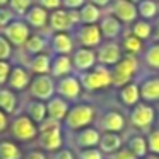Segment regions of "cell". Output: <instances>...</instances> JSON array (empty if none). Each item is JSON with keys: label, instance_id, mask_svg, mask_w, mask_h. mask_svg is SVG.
<instances>
[{"label": "cell", "instance_id": "obj_29", "mask_svg": "<svg viewBox=\"0 0 159 159\" xmlns=\"http://www.w3.org/2000/svg\"><path fill=\"white\" fill-rule=\"evenodd\" d=\"M140 94L145 99H159V79H149L142 84Z\"/></svg>", "mask_w": 159, "mask_h": 159}, {"label": "cell", "instance_id": "obj_22", "mask_svg": "<svg viewBox=\"0 0 159 159\" xmlns=\"http://www.w3.org/2000/svg\"><path fill=\"white\" fill-rule=\"evenodd\" d=\"M115 14L121 19V21H134L137 11H135L134 4L128 2V0H118L115 4Z\"/></svg>", "mask_w": 159, "mask_h": 159}, {"label": "cell", "instance_id": "obj_30", "mask_svg": "<svg viewBox=\"0 0 159 159\" xmlns=\"http://www.w3.org/2000/svg\"><path fill=\"white\" fill-rule=\"evenodd\" d=\"M101 33H103L106 38H115V36L120 33V22L115 17H106L101 22Z\"/></svg>", "mask_w": 159, "mask_h": 159}, {"label": "cell", "instance_id": "obj_39", "mask_svg": "<svg viewBox=\"0 0 159 159\" xmlns=\"http://www.w3.org/2000/svg\"><path fill=\"white\" fill-rule=\"evenodd\" d=\"M147 62L151 67H156L159 69V45H154L147 53Z\"/></svg>", "mask_w": 159, "mask_h": 159}, {"label": "cell", "instance_id": "obj_43", "mask_svg": "<svg viewBox=\"0 0 159 159\" xmlns=\"http://www.w3.org/2000/svg\"><path fill=\"white\" fill-rule=\"evenodd\" d=\"M39 5H41L43 9H52V11H57V9L62 5V0H39Z\"/></svg>", "mask_w": 159, "mask_h": 159}, {"label": "cell", "instance_id": "obj_6", "mask_svg": "<svg viewBox=\"0 0 159 159\" xmlns=\"http://www.w3.org/2000/svg\"><path fill=\"white\" fill-rule=\"evenodd\" d=\"M108 84H111V74L104 67H96L80 75V86L87 91H96L99 87H106Z\"/></svg>", "mask_w": 159, "mask_h": 159}, {"label": "cell", "instance_id": "obj_48", "mask_svg": "<svg viewBox=\"0 0 159 159\" xmlns=\"http://www.w3.org/2000/svg\"><path fill=\"white\" fill-rule=\"evenodd\" d=\"M55 159H74L72 152L67 151V149H62V151H58V154L55 156Z\"/></svg>", "mask_w": 159, "mask_h": 159}, {"label": "cell", "instance_id": "obj_41", "mask_svg": "<svg viewBox=\"0 0 159 159\" xmlns=\"http://www.w3.org/2000/svg\"><path fill=\"white\" fill-rule=\"evenodd\" d=\"M80 159H103V156H101V151L91 147V149H84L80 152Z\"/></svg>", "mask_w": 159, "mask_h": 159}, {"label": "cell", "instance_id": "obj_8", "mask_svg": "<svg viewBox=\"0 0 159 159\" xmlns=\"http://www.w3.org/2000/svg\"><path fill=\"white\" fill-rule=\"evenodd\" d=\"M31 84V75H29V70H26L21 65H14L11 70V75L7 79V87L12 91H22L26 87H29Z\"/></svg>", "mask_w": 159, "mask_h": 159}, {"label": "cell", "instance_id": "obj_44", "mask_svg": "<svg viewBox=\"0 0 159 159\" xmlns=\"http://www.w3.org/2000/svg\"><path fill=\"white\" fill-rule=\"evenodd\" d=\"M62 5H65L67 11H77L84 5V0H62Z\"/></svg>", "mask_w": 159, "mask_h": 159}, {"label": "cell", "instance_id": "obj_23", "mask_svg": "<svg viewBox=\"0 0 159 159\" xmlns=\"http://www.w3.org/2000/svg\"><path fill=\"white\" fill-rule=\"evenodd\" d=\"M46 39L43 38V36H39V34H31L29 36V39L26 41V45H24V50H26V53H29V55H41L43 52L46 50Z\"/></svg>", "mask_w": 159, "mask_h": 159}, {"label": "cell", "instance_id": "obj_9", "mask_svg": "<svg viewBox=\"0 0 159 159\" xmlns=\"http://www.w3.org/2000/svg\"><path fill=\"white\" fill-rule=\"evenodd\" d=\"M80 80L75 79L72 75H67V77H62L57 84V93L58 96H62L63 99H75L79 98L80 94Z\"/></svg>", "mask_w": 159, "mask_h": 159}, {"label": "cell", "instance_id": "obj_46", "mask_svg": "<svg viewBox=\"0 0 159 159\" xmlns=\"http://www.w3.org/2000/svg\"><path fill=\"white\" fill-rule=\"evenodd\" d=\"M7 127H9V118H7V115H5L4 111L0 110V134L7 130Z\"/></svg>", "mask_w": 159, "mask_h": 159}, {"label": "cell", "instance_id": "obj_12", "mask_svg": "<svg viewBox=\"0 0 159 159\" xmlns=\"http://www.w3.org/2000/svg\"><path fill=\"white\" fill-rule=\"evenodd\" d=\"M48 17H50V14H48L46 9H43L41 5H33V7L26 12L24 22L28 26H31V28L41 29V28H45V26H46Z\"/></svg>", "mask_w": 159, "mask_h": 159}, {"label": "cell", "instance_id": "obj_49", "mask_svg": "<svg viewBox=\"0 0 159 159\" xmlns=\"http://www.w3.org/2000/svg\"><path fill=\"white\" fill-rule=\"evenodd\" d=\"M93 2H94L96 5H106L108 2H110V0H93Z\"/></svg>", "mask_w": 159, "mask_h": 159}, {"label": "cell", "instance_id": "obj_38", "mask_svg": "<svg viewBox=\"0 0 159 159\" xmlns=\"http://www.w3.org/2000/svg\"><path fill=\"white\" fill-rule=\"evenodd\" d=\"M11 70H12V65L5 60H0V86L7 84V79L11 75Z\"/></svg>", "mask_w": 159, "mask_h": 159}, {"label": "cell", "instance_id": "obj_27", "mask_svg": "<svg viewBox=\"0 0 159 159\" xmlns=\"http://www.w3.org/2000/svg\"><path fill=\"white\" fill-rule=\"evenodd\" d=\"M79 16H80V22H84V24H94L99 19L101 12L94 4H84L82 9L79 11Z\"/></svg>", "mask_w": 159, "mask_h": 159}, {"label": "cell", "instance_id": "obj_50", "mask_svg": "<svg viewBox=\"0 0 159 159\" xmlns=\"http://www.w3.org/2000/svg\"><path fill=\"white\" fill-rule=\"evenodd\" d=\"M5 5H9V0H0V7H5Z\"/></svg>", "mask_w": 159, "mask_h": 159}, {"label": "cell", "instance_id": "obj_52", "mask_svg": "<svg viewBox=\"0 0 159 159\" xmlns=\"http://www.w3.org/2000/svg\"><path fill=\"white\" fill-rule=\"evenodd\" d=\"M157 38H159V28H157Z\"/></svg>", "mask_w": 159, "mask_h": 159}, {"label": "cell", "instance_id": "obj_10", "mask_svg": "<svg viewBox=\"0 0 159 159\" xmlns=\"http://www.w3.org/2000/svg\"><path fill=\"white\" fill-rule=\"evenodd\" d=\"M48 22H50V28L57 33H65L74 26L72 19H70V12L63 11V9L52 11V14H50V17H48Z\"/></svg>", "mask_w": 159, "mask_h": 159}, {"label": "cell", "instance_id": "obj_32", "mask_svg": "<svg viewBox=\"0 0 159 159\" xmlns=\"http://www.w3.org/2000/svg\"><path fill=\"white\" fill-rule=\"evenodd\" d=\"M31 7H33V0H9V9L16 16H22L24 17L26 12Z\"/></svg>", "mask_w": 159, "mask_h": 159}, {"label": "cell", "instance_id": "obj_34", "mask_svg": "<svg viewBox=\"0 0 159 159\" xmlns=\"http://www.w3.org/2000/svg\"><path fill=\"white\" fill-rule=\"evenodd\" d=\"M139 11H140L142 17H154V16H156V11H157V7H156V4L152 2V0H142V2H140V7H139Z\"/></svg>", "mask_w": 159, "mask_h": 159}, {"label": "cell", "instance_id": "obj_28", "mask_svg": "<svg viewBox=\"0 0 159 159\" xmlns=\"http://www.w3.org/2000/svg\"><path fill=\"white\" fill-rule=\"evenodd\" d=\"M103 128H106V130H110V132L121 130V128H123V118H121V115L115 113V111L108 113L106 116L103 118Z\"/></svg>", "mask_w": 159, "mask_h": 159}, {"label": "cell", "instance_id": "obj_14", "mask_svg": "<svg viewBox=\"0 0 159 159\" xmlns=\"http://www.w3.org/2000/svg\"><path fill=\"white\" fill-rule=\"evenodd\" d=\"M94 62H96V55H94L91 50H87V48L77 50V52L74 53V58H72L74 67H75L77 70H80V72L93 69Z\"/></svg>", "mask_w": 159, "mask_h": 159}, {"label": "cell", "instance_id": "obj_42", "mask_svg": "<svg viewBox=\"0 0 159 159\" xmlns=\"http://www.w3.org/2000/svg\"><path fill=\"white\" fill-rule=\"evenodd\" d=\"M149 147H151L152 152H157L159 154V130L151 134V137H149Z\"/></svg>", "mask_w": 159, "mask_h": 159}, {"label": "cell", "instance_id": "obj_2", "mask_svg": "<svg viewBox=\"0 0 159 159\" xmlns=\"http://www.w3.org/2000/svg\"><path fill=\"white\" fill-rule=\"evenodd\" d=\"M57 93V86L53 82V79L45 74V75H36L31 79V84H29V94H31L34 99L38 101H50Z\"/></svg>", "mask_w": 159, "mask_h": 159}, {"label": "cell", "instance_id": "obj_17", "mask_svg": "<svg viewBox=\"0 0 159 159\" xmlns=\"http://www.w3.org/2000/svg\"><path fill=\"white\" fill-rule=\"evenodd\" d=\"M28 69L31 70L36 75H45L52 70V58H50L46 53H41V55H34L28 63Z\"/></svg>", "mask_w": 159, "mask_h": 159}, {"label": "cell", "instance_id": "obj_37", "mask_svg": "<svg viewBox=\"0 0 159 159\" xmlns=\"http://www.w3.org/2000/svg\"><path fill=\"white\" fill-rule=\"evenodd\" d=\"M12 21H14V12H12L11 9L0 7V29L7 28Z\"/></svg>", "mask_w": 159, "mask_h": 159}, {"label": "cell", "instance_id": "obj_20", "mask_svg": "<svg viewBox=\"0 0 159 159\" xmlns=\"http://www.w3.org/2000/svg\"><path fill=\"white\" fill-rule=\"evenodd\" d=\"M120 48H118L116 45H113V43H110V45H104L101 46L99 53H98V60H99L101 63H104V65H113V63H118L120 62Z\"/></svg>", "mask_w": 159, "mask_h": 159}, {"label": "cell", "instance_id": "obj_26", "mask_svg": "<svg viewBox=\"0 0 159 159\" xmlns=\"http://www.w3.org/2000/svg\"><path fill=\"white\" fill-rule=\"evenodd\" d=\"M121 145V139L115 132H108L99 139V147L103 152H115Z\"/></svg>", "mask_w": 159, "mask_h": 159}, {"label": "cell", "instance_id": "obj_24", "mask_svg": "<svg viewBox=\"0 0 159 159\" xmlns=\"http://www.w3.org/2000/svg\"><path fill=\"white\" fill-rule=\"evenodd\" d=\"M0 159H22V151L12 140H0Z\"/></svg>", "mask_w": 159, "mask_h": 159}, {"label": "cell", "instance_id": "obj_3", "mask_svg": "<svg viewBox=\"0 0 159 159\" xmlns=\"http://www.w3.org/2000/svg\"><path fill=\"white\" fill-rule=\"evenodd\" d=\"M11 134L14 135L17 140L26 142V140H33L39 132H38V125H36L26 113H22V115H17V116L12 120Z\"/></svg>", "mask_w": 159, "mask_h": 159}, {"label": "cell", "instance_id": "obj_1", "mask_svg": "<svg viewBox=\"0 0 159 159\" xmlns=\"http://www.w3.org/2000/svg\"><path fill=\"white\" fill-rule=\"evenodd\" d=\"M39 132V144L46 151H58L62 147V130H60V121L46 118L41 125H38Z\"/></svg>", "mask_w": 159, "mask_h": 159}, {"label": "cell", "instance_id": "obj_47", "mask_svg": "<svg viewBox=\"0 0 159 159\" xmlns=\"http://www.w3.org/2000/svg\"><path fill=\"white\" fill-rule=\"evenodd\" d=\"M24 159H46V156L41 151H29Z\"/></svg>", "mask_w": 159, "mask_h": 159}, {"label": "cell", "instance_id": "obj_45", "mask_svg": "<svg viewBox=\"0 0 159 159\" xmlns=\"http://www.w3.org/2000/svg\"><path fill=\"white\" fill-rule=\"evenodd\" d=\"M135 157H137V156H135L132 151H128V149L118 151L116 154H115V159H135Z\"/></svg>", "mask_w": 159, "mask_h": 159}, {"label": "cell", "instance_id": "obj_16", "mask_svg": "<svg viewBox=\"0 0 159 159\" xmlns=\"http://www.w3.org/2000/svg\"><path fill=\"white\" fill-rule=\"evenodd\" d=\"M72 60L69 58V55H57L55 58L52 60V75L53 77H67L70 72H72Z\"/></svg>", "mask_w": 159, "mask_h": 159}, {"label": "cell", "instance_id": "obj_31", "mask_svg": "<svg viewBox=\"0 0 159 159\" xmlns=\"http://www.w3.org/2000/svg\"><path fill=\"white\" fill-rule=\"evenodd\" d=\"M139 98H140V89H139V86H135V84H128V86H125L123 91H121V99L127 104H135L139 101Z\"/></svg>", "mask_w": 159, "mask_h": 159}, {"label": "cell", "instance_id": "obj_51", "mask_svg": "<svg viewBox=\"0 0 159 159\" xmlns=\"http://www.w3.org/2000/svg\"><path fill=\"white\" fill-rule=\"evenodd\" d=\"M145 159H159L157 156H149V157H145Z\"/></svg>", "mask_w": 159, "mask_h": 159}, {"label": "cell", "instance_id": "obj_11", "mask_svg": "<svg viewBox=\"0 0 159 159\" xmlns=\"http://www.w3.org/2000/svg\"><path fill=\"white\" fill-rule=\"evenodd\" d=\"M46 113H48L50 120L62 121L65 120L67 113H69V104L62 96H53L50 101H46Z\"/></svg>", "mask_w": 159, "mask_h": 159}, {"label": "cell", "instance_id": "obj_7", "mask_svg": "<svg viewBox=\"0 0 159 159\" xmlns=\"http://www.w3.org/2000/svg\"><path fill=\"white\" fill-rule=\"evenodd\" d=\"M135 69H137V62H135L134 57L132 55L125 57V58L120 60V62L116 63V67H115L113 74H111V82H115L116 86H125V84L128 82V79L134 75Z\"/></svg>", "mask_w": 159, "mask_h": 159}, {"label": "cell", "instance_id": "obj_35", "mask_svg": "<svg viewBox=\"0 0 159 159\" xmlns=\"http://www.w3.org/2000/svg\"><path fill=\"white\" fill-rule=\"evenodd\" d=\"M130 151L134 152L137 157H140V156H144L145 154V151H147V147H145V140L142 137H135V139H132V142H130Z\"/></svg>", "mask_w": 159, "mask_h": 159}, {"label": "cell", "instance_id": "obj_33", "mask_svg": "<svg viewBox=\"0 0 159 159\" xmlns=\"http://www.w3.org/2000/svg\"><path fill=\"white\" fill-rule=\"evenodd\" d=\"M11 57H12V45L9 43V39L4 34H0V60L9 62Z\"/></svg>", "mask_w": 159, "mask_h": 159}, {"label": "cell", "instance_id": "obj_4", "mask_svg": "<svg viewBox=\"0 0 159 159\" xmlns=\"http://www.w3.org/2000/svg\"><path fill=\"white\" fill-rule=\"evenodd\" d=\"M94 120V110L89 104H77V106L70 108L69 113L65 116V125L70 130H77V128H84Z\"/></svg>", "mask_w": 159, "mask_h": 159}, {"label": "cell", "instance_id": "obj_13", "mask_svg": "<svg viewBox=\"0 0 159 159\" xmlns=\"http://www.w3.org/2000/svg\"><path fill=\"white\" fill-rule=\"evenodd\" d=\"M79 41L82 43L86 48L89 46H96L101 41V29L96 24H84L79 29Z\"/></svg>", "mask_w": 159, "mask_h": 159}, {"label": "cell", "instance_id": "obj_19", "mask_svg": "<svg viewBox=\"0 0 159 159\" xmlns=\"http://www.w3.org/2000/svg\"><path fill=\"white\" fill-rule=\"evenodd\" d=\"M0 110L5 115L16 113L17 110V96L9 87H0Z\"/></svg>", "mask_w": 159, "mask_h": 159}, {"label": "cell", "instance_id": "obj_40", "mask_svg": "<svg viewBox=\"0 0 159 159\" xmlns=\"http://www.w3.org/2000/svg\"><path fill=\"white\" fill-rule=\"evenodd\" d=\"M125 48L130 53H137L139 50H140V39H139L137 36H128V38L125 39Z\"/></svg>", "mask_w": 159, "mask_h": 159}, {"label": "cell", "instance_id": "obj_25", "mask_svg": "<svg viewBox=\"0 0 159 159\" xmlns=\"http://www.w3.org/2000/svg\"><path fill=\"white\" fill-rule=\"evenodd\" d=\"M99 139L101 137H99V134H98V130H94V128H86V130H82L77 135V144H79L80 147L91 149V147L99 144Z\"/></svg>", "mask_w": 159, "mask_h": 159}, {"label": "cell", "instance_id": "obj_15", "mask_svg": "<svg viewBox=\"0 0 159 159\" xmlns=\"http://www.w3.org/2000/svg\"><path fill=\"white\" fill-rule=\"evenodd\" d=\"M26 115L34 121L36 125H41L43 121L48 118V113H46V103L38 99H33L26 104Z\"/></svg>", "mask_w": 159, "mask_h": 159}, {"label": "cell", "instance_id": "obj_18", "mask_svg": "<svg viewBox=\"0 0 159 159\" xmlns=\"http://www.w3.org/2000/svg\"><path fill=\"white\" fill-rule=\"evenodd\" d=\"M52 48L58 55H69L74 48V41L67 33H55L52 38Z\"/></svg>", "mask_w": 159, "mask_h": 159}, {"label": "cell", "instance_id": "obj_21", "mask_svg": "<svg viewBox=\"0 0 159 159\" xmlns=\"http://www.w3.org/2000/svg\"><path fill=\"white\" fill-rule=\"evenodd\" d=\"M152 120H154V110H152L151 106L140 104V106H137L134 110V113H132V121H134V125H137V127H147Z\"/></svg>", "mask_w": 159, "mask_h": 159}, {"label": "cell", "instance_id": "obj_5", "mask_svg": "<svg viewBox=\"0 0 159 159\" xmlns=\"http://www.w3.org/2000/svg\"><path fill=\"white\" fill-rule=\"evenodd\" d=\"M2 34L9 39L12 46H24L31 36V31H29V26L22 19H14L7 28L2 29Z\"/></svg>", "mask_w": 159, "mask_h": 159}, {"label": "cell", "instance_id": "obj_36", "mask_svg": "<svg viewBox=\"0 0 159 159\" xmlns=\"http://www.w3.org/2000/svg\"><path fill=\"white\" fill-rule=\"evenodd\" d=\"M149 34H151V26H149L147 22H137V24L134 26V36H137L139 39L149 38Z\"/></svg>", "mask_w": 159, "mask_h": 159}]
</instances>
